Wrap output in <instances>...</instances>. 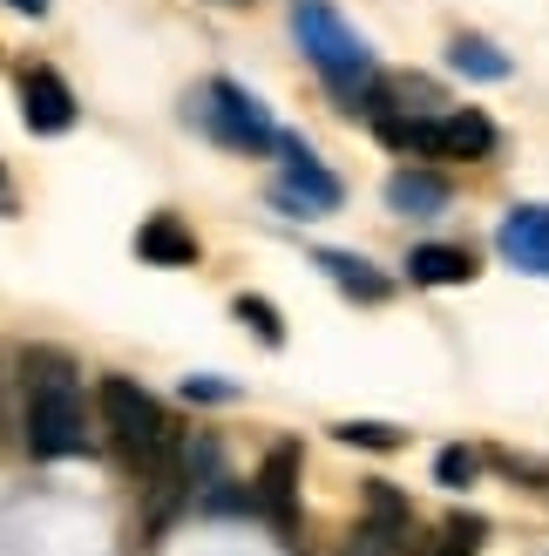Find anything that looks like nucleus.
Instances as JSON below:
<instances>
[{"label":"nucleus","instance_id":"dca6fc26","mask_svg":"<svg viewBox=\"0 0 549 556\" xmlns=\"http://www.w3.org/2000/svg\"><path fill=\"white\" fill-rule=\"evenodd\" d=\"M238 319L252 326L265 346H279V340H285V326H279V313H271V299H238Z\"/></svg>","mask_w":549,"mask_h":556},{"label":"nucleus","instance_id":"2eb2a0df","mask_svg":"<svg viewBox=\"0 0 549 556\" xmlns=\"http://www.w3.org/2000/svg\"><path fill=\"white\" fill-rule=\"evenodd\" d=\"M333 434L346 441V448H373V455H387V448H400V441H407V434L387 428V421H340Z\"/></svg>","mask_w":549,"mask_h":556},{"label":"nucleus","instance_id":"9d476101","mask_svg":"<svg viewBox=\"0 0 549 556\" xmlns=\"http://www.w3.org/2000/svg\"><path fill=\"white\" fill-rule=\"evenodd\" d=\"M407 278H414V286H469L475 258L461 252V244H414V252H407Z\"/></svg>","mask_w":549,"mask_h":556},{"label":"nucleus","instance_id":"6e6552de","mask_svg":"<svg viewBox=\"0 0 549 556\" xmlns=\"http://www.w3.org/2000/svg\"><path fill=\"white\" fill-rule=\"evenodd\" d=\"M21 116H27V129L62 136V129L75 123V96H68V81L54 75V68H27V75H21Z\"/></svg>","mask_w":549,"mask_h":556},{"label":"nucleus","instance_id":"6ab92c4d","mask_svg":"<svg viewBox=\"0 0 549 556\" xmlns=\"http://www.w3.org/2000/svg\"><path fill=\"white\" fill-rule=\"evenodd\" d=\"M469 536H482V522H448V543L434 556H469Z\"/></svg>","mask_w":549,"mask_h":556},{"label":"nucleus","instance_id":"f03ea898","mask_svg":"<svg viewBox=\"0 0 549 556\" xmlns=\"http://www.w3.org/2000/svg\"><path fill=\"white\" fill-rule=\"evenodd\" d=\"M27 387V455L35 462H68L89 448V407H81L75 367L62 353H27L21 359Z\"/></svg>","mask_w":549,"mask_h":556},{"label":"nucleus","instance_id":"f3484780","mask_svg":"<svg viewBox=\"0 0 549 556\" xmlns=\"http://www.w3.org/2000/svg\"><path fill=\"white\" fill-rule=\"evenodd\" d=\"M475 468H482L475 448H442V455H434V476H442L448 489H469V482H475Z\"/></svg>","mask_w":549,"mask_h":556},{"label":"nucleus","instance_id":"7ed1b4c3","mask_svg":"<svg viewBox=\"0 0 549 556\" xmlns=\"http://www.w3.org/2000/svg\"><path fill=\"white\" fill-rule=\"evenodd\" d=\"M292 35H298L306 62L325 75V89H333L340 102H373V89H380L373 48L346 27V14L333 8V0H298V8H292Z\"/></svg>","mask_w":549,"mask_h":556},{"label":"nucleus","instance_id":"0eeeda50","mask_svg":"<svg viewBox=\"0 0 549 556\" xmlns=\"http://www.w3.org/2000/svg\"><path fill=\"white\" fill-rule=\"evenodd\" d=\"M496 244H502V258H509L515 271L549 278V204H515V211L502 217Z\"/></svg>","mask_w":549,"mask_h":556},{"label":"nucleus","instance_id":"f257e3e1","mask_svg":"<svg viewBox=\"0 0 549 556\" xmlns=\"http://www.w3.org/2000/svg\"><path fill=\"white\" fill-rule=\"evenodd\" d=\"M102 428H108V441H116V455L156 495L183 489V455H177V441H170V421H163V407L136 380H123V374L102 380Z\"/></svg>","mask_w":549,"mask_h":556},{"label":"nucleus","instance_id":"4468645a","mask_svg":"<svg viewBox=\"0 0 549 556\" xmlns=\"http://www.w3.org/2000/svg\"><path fill=\"white\" fill-rule=\"evenodd\" d=\"M448 62H455L461 75H475V81H502V75H509V54H502L496 41H482V35H455V41H448Z\"/></svg>","mask_w":549,"mask_h":556},{"label":"nucleus","instance_id":"412c9836","mask_svg":"<svg viewBox=\"0 0 549 556\" xmlns=\"http://www.w3.org/2000/svg\"><path fill=\"white\" fill-rule=\"evenodd\" d=\"M0 211H14V198H8V170H0Z\"/></svg>","mask_w":549,"mask_h":556},{"label":"nucleus","instance_id":"ddd939ff","mask_svg":"<svg viewBox=\"0 0 549 556\" xmlns=\"http://www.w3.org/2000/svg\"><path fill=\"white\" fill-rule=\"evenodd\" d=\"M387 204L407 211V217H427V211L448 204V184L442 177H421V170H394L387 177Z\"/></svg>","mask_w":549,"mask_h":556},{"label":"nucleus","instance_id":"9b49d317","mask_svg":"<svg viewBox=\"0 0 549 556\" xmlns=\"http://www.w3.org/2000/svg\"><path fill=\"white\" fill-rule=\"evenodd\" d=\"M136 252L150 265H197V238H190V225H177V217H150V225L136 231Z\"/></svg>","mask_w":549,"mask_h":556},{"label":"nucleus","instance_id":"20e7f679","mask_svg":"<svg viewBox=\"0 0 549 556\" xmlns=\"http://www.w3.org/2000/svg\"><path fill=\"white\" fill-rule=\"evenodd\" d=\"M204 129L217 136V143L244 150V156H258V150H279V143H285V136L271 129L265 102H258L252 89H238V81H225V75H217L210 89H204Z\"/></svg>","mask_w":549,"mask_h":556},{"label":"nucleus","instance_id":"1a4fd4ad","mask_svg":"<svg viewBox=\"0 0 549 556\" xmlns=\"http://www.w3.org/2000/svg\"><path fill=\"white\" fill-rule=\"evenodd\" d=\"M496 150V123L482 109H442L434 116V156H488Z\"/></svg>","mask_w":549,"mask_h":556},{"label":"nucleus","instance_id":"39448f33","mask_svg":"<svg viewBox=\"0 0 549 556\" xmlns=\"http://www.w3.org/2000/svg\"><path fill=\"white\" fill-rule=\"evenodd\" d=\"M279 156H285V177H279V190H271V204L292 211V217H306V211H340V198H346L340 177L325 170V163L298 143V136H285Z\"/></svg>","mask_w":549,"mask_h":556},{"label":"nucleus","instance_id":"aec40b11","mask_svg":"<svg viewBox=\"0 0 549 556\" xmlns=\"http://www.w3.org/2000/svg\"><path fill=\"white\" fill-rule=\"evenodd\" d=\"M8 8H14V14H27V21H41V14L54 8V0H8Z\"/></svg>","mask_w":549,"mask_h":556},{"label":"nucleus","instance_id":"4be33fe9","mask_svg":"<svg viewBox=\"0 0 549 556\" xmlns=\"http://www.w3.org/2000/svg\"><path fill=\"white\" fill-rule=\"evenodd\" d=\"M231 8H244V0H231Z\"/></svg>","mask_w":549,"mask_h":556},{"label":"nucleus","instance_id":"a211bd4d","mask_svg":"<svg viewBox=\"0 0 549 556\" xmlns=\"http://www.w3.org/2000/svg\"><path fill=\"white\" fill-rule=\"evenodd\" d=\"M183 401H210V407H225V401H238V387H231V380H217V374H190V380H183Z\"/></svg>","mask_w":549,"mask_h":556},{"label":"nucleus","instance_id":"423d86ee","mask_svg":"<svg viewBox=\"0 0 549 556\" xmlns=\"http://www.w3.org/2000/svg\"><path fill=\"white\" fill-rule=\"evenodd\" d=\"M258 509L271 516L279 536H298V448L292 441H279L258 468Z\"/></svg>","mask_w":549,"mask_h":556},{"label":"nucleus","instance_id":"f8f14e48","mask_svg":"<svg viewBox=\"0 0 549 556\" xmlns=\"http://www.w3.org/2000/svg\"><path fill=\"white\" fill-rule=\"evenodd\" d=\"M312 265H319L325 278H333L340 292H353V299H367V305H380V299L394 292L387 278H380V271H373L367 258H353V252H312Z\"/></svg>","mask_w":549,"mask_h":556}]
</instances>
